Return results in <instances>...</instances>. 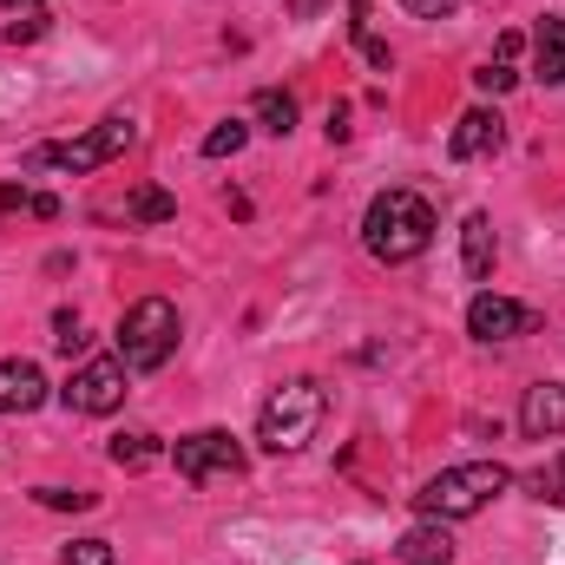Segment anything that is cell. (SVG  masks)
<instances>
[{"label":"cell","instance_id":"e0dca14e","mask_svg":"<svg viewBox=\"0 0 565 565\" xmlns=\"http://www.w3.org/2000/svg\"><path fill=\"white\" fill-rule=\"evenodd\" d=\"M113 467H126V473H139V467H151L158 460V434H113Z\"/></svg>","mask_w":565,"mask_h":565},{"label":"cell","instance_id":"484cf974","mask_svg":"<svg viewBox=\"0 0 565 565\" xmlns=\"http://www.w3.org/2000/svg\"><path fill=\"white\" fill-rule=\"evenodd\" d=\"M0 211H33V191H20V184H0Z\"/></svg>","mask_w":565,"mask_h":565},{"label":"cell","instance_id":"9a60e30c","mask_svg":"<svg viewBox=\"0 0 565 565\" xmlns=\"http://www.w3.org/2000/svg\"><path fill=\"white\" fill-rule=\"evenodd\" d=\"M250 113H257V126H264V132H277V139H289V132H296V99H289V93H277V86H264V93L250 99Z\"/></svg>","mask_w":565,"mask_h":565},{"label":"cell","instance_id":"83f0119b","mask_svg":"<svg viewBox=\"0 0 565 565\" xmlns=\"http://www.w3.org/2000/svg\"><path fill=\"white\" fill-rule=\"evenodd\" d=\"M362 53H369V66H382V73H388V66H395V53H388V46H382V40H362Z\"/></svg>","mask_w":565,"mask_h":565},{"label":"cell","instance_id":"ffe728a7","mask_svg":"<svg viewBox=\"0 0 565 565\" xmlns=\"http://www.w3.org/2000/svg\"><path fill=\"white\" fill-rule=\"evenodd\" d=\"M33 500L53 507V513H86V507H99V493H79V487H40Z\"/></svg>","mask_w":565,"mask_h":565},{"label":"cell","instance_id":"8fae6325","mask_svg":"<svg viewBox=\"0 0 565 565\" xmlns=\"http://www.w3.org/2000/svg\"><path fill=\"white\" fill-rule=\"evenodd\" d=\"M40 402H46V375H40L33 362L7 355V362H0V415H33Z\"/></svg>","mask_w":565,"mask_h":565},{"label":"cell","instance_id":"5bb4252c","mask_svg":"<svg viewBox=\"0 0 565 565\" xmlns=\"http://www.w3.org/2000/svg\"><path fill=\"white\" fill-rule=\"evenodd\" d=\"M533 73H540L546 86H565V20L559 13H546V20L533 26Z\"/></svg>","mask_w":565,"mask_h":565},{"label":"cell","instance_id":"5b68a950","mask_svg":"<svg viewBox=\"0 0 565 565\" xmlns=\"http://www.w3.org/2000/svg\"><path fill=\"white\" fill-rule=\"evenodd\" d=\"M132 139H139L132 119L113 113V119H99L93 132H79V139H66V145H33L26 151V171H46V164H60V171H99V164H113Z\"/></svg>","mask_w":565,"mask_h":565},{"label":"cell","instance_id":"44dd1931","mask_svg":"<svg viewBox=\"0 0 565 565\" xmlns=\"http://www.w3.org/2000/svg\"><path fill=\"white\" fill-rule=\"evenodd\" d=\"M60 565H119V553H113V540H73Z\"/></svg>","mask_w":565,"mask_h":565},{"label":"cell","instance_id":"52a82bcc","mask_svg":"<svg viewBox=\"0 0 565 565\" xmlns=\"http://www.w3.org/2000/svg\"><path fill=\"white\" fill-rule=\"evenodd\" d=\"M126 362L119 355H99V362H86V369H73V382L60 388V402L73 408V415H113L119 402H126Z\"/></svg>","mask_w":565,"mask_h":565},{"label":"cell","instance_id":"4fadbf2b","mask_svg":"<svg viewBox=\"0 0 565 565\" xmlns=\"http://www.w3.org/2000/svg\"><path fill=\"white\" fill-rule=\"evenodd\" d=\"M460 264H467L473 282L493 277V217L487 211H467V224H460Z\"/></svg>","mask_w":565,"mask_h":565},{"label":"cell","instance_id":"cb8c5ba5","mask_svg":"<svg viewBox=\"0 0 565 565\" xmlns=\"http://www.w3.org/2000/svg\"><path fill=\"white\" fill-rule=\"evenodd\" d=\"M533 493H540V500H559V507H565V454L553 460V473H533Z\"/></svg>","mask_w":565,"mask_h":565},{"label":"cell","instance_id":"d6986e66","mask_svg":"<svg viewBox=\"0 0 565 565\" xmlns=\"http://www.w3.org/2000/svg\"><path fill=\"white\" fill-rule=\"evenodd\" d=\"M244 145H250V126L244 119H224L217 132H204V158H237Z\"/></svg>","mask_w":565,"mask_h":565},{"label":"cell","instance_id":"8992f818","mask_svg":"<svg viewBox=\"0 0 565 565\" xmlns=\"http://www.w3.org/2000/svg\"><path fill=\"white\" fill-rule=\"evenodd\" d=\"M171 467H178V480L204 487L211 473H244V447H237L224 427H198V434H184V440L171 447Z\"/></svg>","mask_w":565,"mask_h":565},{"label":"cell","instance_id":"ac0fdd59","mask_svg":"<svg viewBox=\"0 0 565 565\" xmlns=\"http://www.w3.org/2000/svg\"><path fill=\"white\" fill-rule=\"evenodd\" d=\"M7 13H13V20H7V40H13V46L46 33V7H40V0H7Z\"/></svg>","mask_w":565,"mask_h":565},{"label":"cell","instance_id":"603a6c76","mask_svg":"<svg viewBox=\"0 0 565 565\" xmlns=\"http://www.w3.org/2000/svg\"><path fill=\"white\" fill-rule=\"evenodd\" d=\"M53 342H60L66 355H79V349H86V335H79V309H60V316H53Z\"/></svg>","mask_w":565,"mask_h":565},{"label":"cell","instance_id":"d4e9b609","mask_svg":"<svg viewBox=\"0 0 565 565\" xmlns=\"http://www.w3.org/2000/svg\"><path fill=\"white\" fill-rule=\"evenodd\" d=\"M402 7H408L415 20H447V13H454L460 0H402Z\"/></svg>","mask_w":565,"mask_h":565},{"label":"cell","instance_id":"ba28073f","mask_svg":"<svg viewBox=\"0 0 565 565\" xmlns=\"http://www.w3.org/2000/svg\"><path fill=\"white\" fill-rule=\"evenodd\" d=\"M533 329H540V316H533L526 302H513V296L480 289V296L467 302V335H473V342H513V335H533Z\"/></svg>","mask_w":565,"mask_h":565},{"label":"cell","instance_id":"4316f807","mask_svg":"<svg viewBox=\"0 0 565 565\" xmlns=\"http://www.w3.org/2000/svg\"><path fill=\"white\" fill-rule=\"evenodd\" d=\"M349 33L369 40V0H349Z\"/></svg>","mask_w":565,"mask_h":565},{"label":"cell","instance_id":"9c48e42d","mask_svg":"<svg viewBox=\"0 0 565 565\" xmlns=\"http://www.w3.org/2000/svg\"><path fill=\"white\" fill-rule=\"evenodd\" d=\"M500 145H507V119H500L493 106H473V113L454 119V132H447V158H454V164H473V158H493Z\"/></svg>","mask_w":565,"mask_h":565},{"label":"cell","instance_id":"7402d4cb","mask_svg":"<svg viewBox=\"0 0 565 565\" xmlns=\"http://www.w3.org/2000/svg\"><path fill=\"white\" fill-rule=\"evenodd\" d=\"M473 86H480V93H513V86H520V73H513V60H493V66H480V73H473Z\"/></svg>","mask_w":565,"mask_h":565},{"label":"cell","instance_id":"30bf717a","mask_svg":"<svg viewBox=\"0 0 565 565\" xmlns=\"http://www.w3.org/2000/svg\"><path fill=\"white\" fill-rule=\"evenodd\" d=\"M520 427L526 440H559L565 434V382H533L520 402Z\"/></svg>","mask_w":565,"mask_h":565},{"label":"cell","instance_id":"3957f363","mask_svg":"<svg viewBox=\"0 0 565 565\" xmlns=\"http://www.w3.org/2000/svg\"><path fill=\"white\" fill-rule=\"evenodd\" d=\"M322 415H329V395H322V382H309V375L277 382V388L264 395V408H257V440H264L270 454H302V447L316 440Z\"/></svg>","mask_w":565,"mask_h":565},{"label":"cell","instance_id":"7c38bea8","mask_svg":"<svg viewBox=\"0 0 565 565\" xmlns=\"http://www.w3.org/2000/svg\"><path fill=\"white\" fill-rule=\"evenodd\" d=\"M395 559H402V565H454V540H447V526H440V520H422V526H408V533H402Z\"/></svg>","mask_w":565,"mask_h":565},{"label":"cell","instance_id":"6da1fadb","mask_svg":"<svg viewBox=\"0 0 565 565\" xmlns=\"http://www.w3.org/2000/svg\"><path fill=\"white\" fill-rule=\"evenodd\" d=\"M362 244H369L375 264H415L434 244V204L422 191H408V184L375 191L369 211H362Z\"/></svg>","mask_w":565,"mask_h":565},{"label":"cell","instance_id":"7a4b0ae2","mask_svg":"<svg viewBox=\"0 0 565 565\" xmlns=\"http://www.w3.org/2000/svg\"><path fill=\"white\" fill-rule=\"evenodd\" d=\"M507 487H513V467H500V460L440 467L422 493H415V513H422V520H440V526H454V520H473V513H487V507H493Z\"/></svg>","mask_w":565,"mask_h":565},{"label":"cell","instance_id":"277c9868","mask_svg":"<svg viewBox=\"0 0 565 565\" xmlns=\"http://www.w3.org/2000/svg\"><path fill=\"white\" fill-rule=\"evenodd\" d=\"M178 309L164 302V296H139L126 316H119V362L132 369V375H151V369H164L171 355H178Z\"/></svg>","mask_w":565,"mask_h":565},{"label":"cell","instance_id":"2e32d148","mask_svg":"<svg viewBox=\"0 0 565 565\" xmlns=\"http://www.w3.org/2000/svg\"><path fill=\"white\" fill-rule=\"evenodd\" d=\"M126 217H132V224H164V217H178V198H171L164 184H139V191L126 198Z\"/></svg>","mask_w":565,"mask_h":565}]
</instances>
